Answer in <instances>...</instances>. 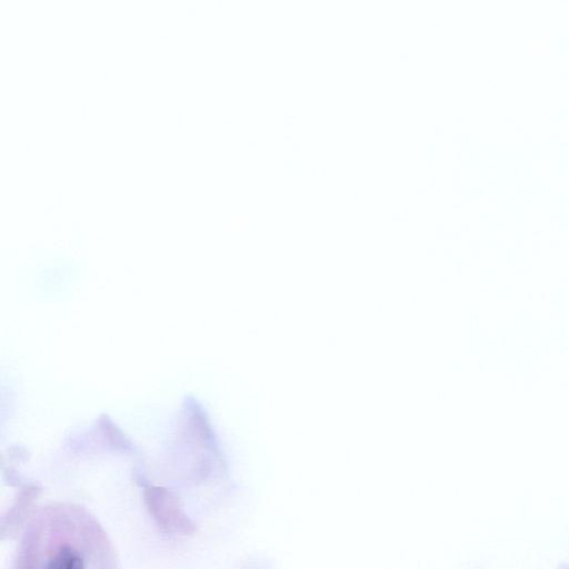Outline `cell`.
<instances>
[{
    "label": "cell",
    "mask_w": 569,
    "mask_h": 569,
    "mask_svg": "<svg viewBox=\"0 0 569 569\" xmlns=\"http://www.w3.org/2000/svg\"><path fill=\"white\" fill-rule=\"evenodd\" d=\"M44 569H84V566L79 552L64 546L50 557Z\"/></svg>",
    "instance_id": "cell-1"
}]
</instances>
